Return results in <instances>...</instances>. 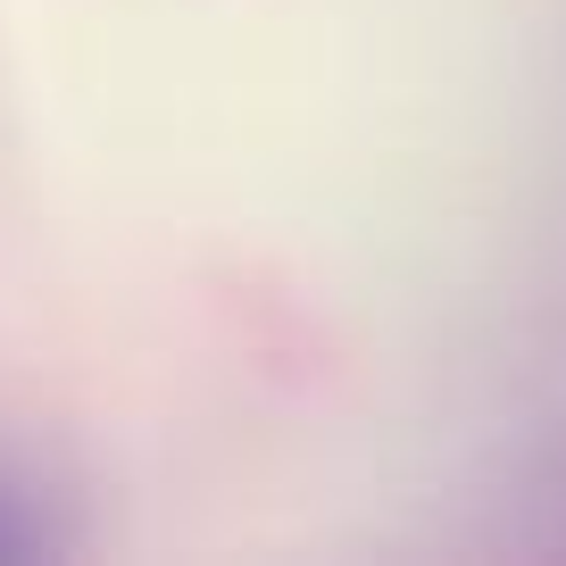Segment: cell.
Listing matches in <instances>:
<instances>
[{"label": "cell", "mask_w": 566, "mask_h": 566, "mask_svg": "<svg viewBox=\"0 0 566 566\" xmlns=\"http://www.w3.org/2000/svg\"><path fill=\"white\" fill-rule=\"evenodd\" d=\"M42 549H59L51 500H42V483H25L18 467H0V558H42Z\"/></svg>", "instance_id": "obj_1"}]
</instances>
